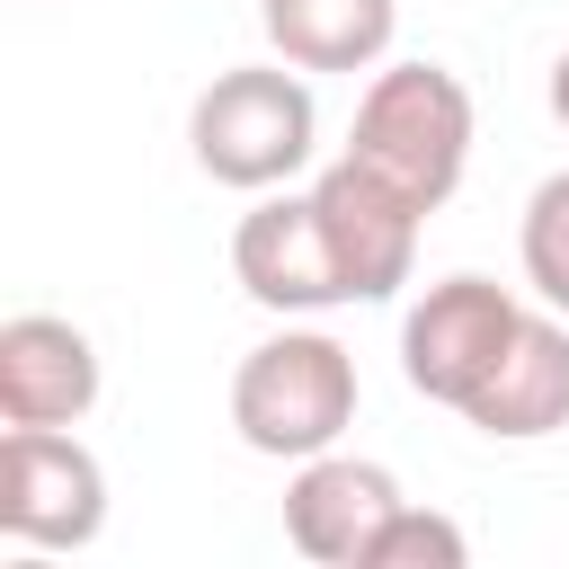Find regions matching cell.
I'll return each mask as SVG.
<instances>
[{
  "label": "cell",
  "mask_w": 569,
  "mask_h": 569,
  "mask_svg": "<svg viewBox=\"0 0 569 569\" xmlns=\"http://www.w3.org/2000/svg\"><path fill=\"white\" fill-rule=\"evenodd\" d=\"M231 427L267 462H311L356 427V356L329 329H276L231 373Z\"/></svg>",
  "instance_id": "7a4b0ae2"
},
{
  "label": "cell",
  "mask_w": 569,
  "mask_h": 569,
  "mask_svg": "<svg viewBox=\"0 0 569 569\" xmlns=\"http://www.w3.org/2000/svg\"><path fill=\"white\" fill-rule=\"evenodd\" d=\"M480 436H498V445H533V436H560L569 427V320L542 302V311H525V329H516V347L498 356V373L471 391V409H462Z\"/></svg>",
  "instance_id": "30bf717a"
},
{
  "label": "cell",
  "mask_w": 569,
  "mask_h": 569,
  "mask_svg": "<svg viewBox=\"0 0 569 569\" xmlns=\"http://www.w3.org/2000/svg\"><path fill=\"white\" fill-rule=\"evenodd\" d=\"M0 533L18 551H89L107 533V462L71 427L0 436Z\"/></svg>",
  "instance_id": "5b68a950"
},
{
  "label": "cell",
  "mask_w": 569,
  "mask_h": 569,
  "mask_svg": "<svg viewBox=\"0 0 569 569\" xmlns=\"http://www.w3.org/2000/svg\"><path fill=\"white\" fill-rule=\"evenodd\" d=\"M356 160H373L391 187H409L427 213L471 169V89L445 62H382L356 98Z\"/></svg>",
  "instance_id": "3957f363"
},
{
  "label": "cell",
  "mask_w": 569,
  "mask_h": 569,
  "mask_svg": "<svg viewBox=\"0 0 569 569\" xmlns=\"http://www.w3.org/2000/svg\"><path fill=\"white\" fill-rule=\"evenodd\" d=\"M258 27L293 71H373L400 36V0H258Z\"/></svg>",
  "instance_id": "8fae6325"
},
{
  "label": "cell",
  "mask_w": 569,
  "mask_h": 569,
  "mask_svg": "<svg viewBox=\"0 0 569 569\" xmlns=\"http://www.w3.org/2000/svg\"><path fill=\"white\" fill-rule=\"evenodd\" d=\"M516 258H525V284L569 320V169H551L533 196H525V231H516Z\"/></svg>",
  "instance_id": "7c38bea8"
},
{
  "label": "cell",
  "mask_w": 569,
  "mask_h": 569,
  "mask_svg": "<svg viewBox=\"0 0 569 569\" xmlns=\"http://www.w3.org/2000/svg\"><path fill=\"white\" fill-rule=\"evenodd\" d=\"M462 560H471V533H462L453 516L418 507V498H400L391 525H382L373 551H365V569H462Z\"/></svg>",
  "instance_id": "4fadbf2b"
},
{
  "label": "cell",
  "mask_w": 569,
  "mask_h": 569,
  "mask_svg": "<svg viewBox=\"0 0 569 569\" xmlns=\"http://www.w3.org/2000/svg\"><path fill=\"white\" fill-rule=\"evenodd\" d=\"M551 116H560V124H569V53H560V62H551Z\"/></svg>",
  "instance_id": "5bb4252c"
},
{
  "label": "cell",
  "mask_w": 569,
  "mask_h": 569,
  "mask_svg": "<svg viewBox=\"0 0 569 569\" xmlns=\"http://www.w3.org/2000/svg\"><path fill=\"white\" fill-rule=\"evenodd\" d=\"M187 142H196V169L213 187L267 196V187H284V178L311 169L320 107H311V89H302L293 62H231V71H213L196 89Z\"/></svg>",
  "instance_id": "6da1fadb"
},
{
  "label": "cell",
  "mask_w": 569,
  "mask_h": 569,
  "mask_svg": "<svg viewBox=\"0 0 569 569\" xmlns=\"http://www.w3.org/2000/svg\"><path fill=\"white\" fill-rule=\"evenodd\" d=\"M311 204H320V231H329L356 302H391V293L409 284V267H418V222H427V204H418L409 187H391L373 160H356V151H338V160L311 178Z\"/></svg>",
  "instance_id": "8992f818"
},
{
  "label": "cell",
  "mask_w": 569,
  "mask_h": 569,
  "mask_svg": "<svg viewBox=\"0 0 569 569\" xmlns=\"http://www.w3.org/2000/svg\"><path fill=\"white\" fill-rule=\"evenodd\" d=\"M391 507H400V480H391L382 462L329 445V453L293 462L284 542H293L302 560H320V569H365V551H373V533L391 525Z\"/></svg>",
  "instance_id": "ba28073f"
},
{
  "label": "cell",
  "mask_w": 569,
  "mask_h": 569,
  "mask_svg": "<svg viewBox=\"0 0 569 569\" xmlns=\"http://www.w3.org/2000/svg\"><path fill=\"white\" fill-rule=\"evenodd\" d=\"M516 329H525V302H516L507 284H489V276H445V284H427V293L409 302V320H400V373H409L418 400L471 409V391L498 373V356L516 347Z\"/></svg>",
  "instance_id": "277c9868"
},
{
  "label": "cell",
  "mask_w": 569,
  "mask_h": 569,
  "mask_svg": "<svg viewBox=\"0 0 569 569\" xmlns=\"http://www.w3.org/2000/svg\"><path fill=\"white\" fill-rule=\"evenodd\" d=\"M231 276H240V293H249L258 311H284V320L356 302V284H347V267H338V249H329V231H320L311 187H302V196H276V187H267V196L240 213V231H231Z\"/></svg>",
  "instance_id": "52a82bcc"
},
{
  "label": "cell",
  "mask_w": 569,
  "mask_h": 569,
  "mask_svg": "<svg viewBox=\"0 0 569 569\" xmlns=\"http://www.w3.org/2000/svg\"><path fill=\"white\" fill-rule=\"evenodd\" d=\"M98 409V347L62 311L0 320V418L9 427H80Z\"/></svg>",
  "instance_id": "9c48e42d"
}]
</instances>
